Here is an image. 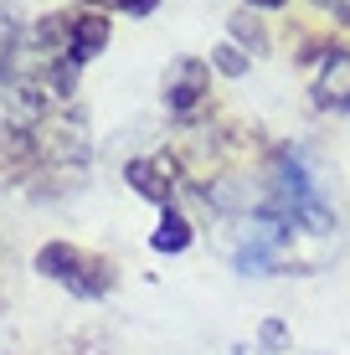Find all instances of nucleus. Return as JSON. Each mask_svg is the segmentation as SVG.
Here are the masks:
<instances>
[{
	"mask_svg": "<svg viewBox=\"0 0 350 355\" xmlns=\"http://www.w3.org/2000/svg\"><path fill=\"white\" fill-rule=\"evenodd\" d=\"M216 67H222L227 78H243V72L252 67V57H247V52H237V46L227 42V46H216Z\"/></svg>",
	"mask_w": 350,
	"mask_h": 355,
	"instance_id": "6e6552de",
	"label": "nucleus"
},
{
	"mask_svg": "<svg viewBox=\"0 0 350 355\" xmlns=\"http://www.w3.org/2000/svg\"><path fill=\"white\" fill-rule=\"evenodd\" d=\"M36 273L62 284L67 293H78V299H103V293L114 288V263L98 258V252L72 248V242H46V248L36 252Z\"/></svg>",
	"mask_w": 350,
	"mask_h": 355,
	"instance_id": "f03ea898",
	"label": "nucleus"
},
{
	"mask_svg": "<svg viewBox=\"0 0 350 355\" xmlns=\"http://www.w3.org/2000/svg\"><path fill=\"white\" fill-rule=\"evenodd\" d=\"M211 98V67L201 57H175L165 72V108L175 119H196Z\"/></svg>",
	"mask_w": 350,
	"mask_h": 355,
	"instance_id": "20e7f679",
	"label": "nucleus"
},
{
	"mask_svg": "<svg viewBox=\"0 0 350 355\" xmlns=\"http://www.w3.org/2000/svg\"><path fill=\"white\" fill-rule=\"evenodd\" d=\"M191 242H196V232H191L186 211H180V206H160V227H155L150 248L155 252H186Z\"/></svg>",
	"mask_w": 350,
	"mask_h": 355,
	"instance_id": "423d86ee",
	"label": "nucleus"
},
{
	"mask_svg": "<svg viewBox=\"0 0 350 355\" xmlns=\"http://www.w3.org/2000/svg\"><path fill=\"white\" fill-rule=\"evenodd\" d=\"M103 6H114V10H129V16H150L160 0H103Z\"/></svg>",
	"mask_w": 350,
	"mask_h": 355,
	"instance_id": "1a4fd4ad",
	"label": "nucleus"
},
{
	"mask_svg": "<svg viewBox=\"0 0 350 355\" xmlns=\"http://www.w3.org/2000/svg\"><path fill=\"white\" fill-rule=\"evenodd\" d=\"M247 6H263V10H279V6H288V0H247Z\"/></svg>",
	"mask_w": 350,
	"mask_h": 355,
	"instance_id": "9b49d317",
	"label": "nucleus"
},
{
	"mask_svg": "<svg viewBox=\"0 0 350 355\" xmlns=\"http://www.w3.org/2000/svg\"><path fill=\"white\" fill-rule=\"evenodd\" d=\"M309 98L330 114H350V52L335 42L315 46L309 57Z\"/></svg>",
	"mask_w": 350,
	"mask_h": 355,
	"instance_id": "7ed1b4c3",
	"label": "nucleus"
},
{
	"mask_svg": "<svg viewBox=\"0 0 350 355\" xmlns=\"http://www.w3.org/2000/svg\"><path fill=\"white\" fill-rule=\"evenodd\" d=\"M232 42H243V46H252V52H268V36H263V26H258V21H252L247 16V10H243V16H232Z\"/></svg>",
	"mask_w": 350,
	"mask_h": 355,
	"instance_id": "0eeeda50",
	"label": "nucleus"
},
{
	"mask_svg": "<svg viewBox=\"0 0 350 355\" xmlns=\"http://www.w3.org/2000/svg\"><path fill=\"white\" fill-rule=\"evenodd\" d=\"M124 180L144 196V201L175 206V175H170V165H165V160H129L124 165Z\"/></svg>",
	"mask_w": 350,
	"mask_h": 355,
	"instance_id": "39448f33",
	"label": "nucleus"
},
{
	"mask_svg": "<svg viewBox=\"0 0 350 355\" xmlns=\"http://www.w3.org/2000/svg\"><path fill=\"white\" fill-rule=\"evenodd\" d=\"M288 232H304V237H324L335 227V206L324 196V180H320V165L309 160L299 144L279 150L273 160V180H268V206Z\"/></svg>",
	"mask_w": 350,
	"mask_h": 355,
	"instance_id": "f257e3e1",
	"label": "nucleus"
},
{
	"mask_svg": "<svg viewBox=\"0 0 350 355\" xmlns=\"http://www.w3.org/2000/svg\"><path fill=\"white\" fill-rule=\"evenodd\" d=\"M320 10H330L335 21H345V26H350V0H320Z\"/></svg>",
	"mask_w": 350,
	"mask_h": 355,
	"instance_id": "9d476101",
	"label": "nucleus"
}]
</instances>
